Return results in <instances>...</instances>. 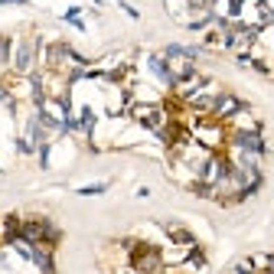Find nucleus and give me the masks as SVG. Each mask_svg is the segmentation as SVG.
<instances>
[{
  "instance_id": "7ed1b4c3",
  "label": "nucleus",
  "mask_w": 274,
  "mask_h": 274,
  "mask_svg": "<svg viewBox=\"0 0 274 274\" xmlns=\"http://www.w3.org/2000/svg\"><path fill=\"white\" fill-rule=\"evenodd\" d=\"M245 111V105L235 98V95H229V92H219V98H216V108H212V118L216 121H232L235 114H242Z\"/></svg>"
},
{
  "instance_id": "39448f33",
  "label": "nucleus",
  "mask_w": 274,
  "mask_h": 274,
  "mask_svg": "<svg viewBox=\"0 0 274 274\" xmlns=\"http://www.w3.org/2000/svg\"><path fill=\"white\" fill-rule=\"evenodd\" d=\"M147 65H150V72H154L157 79L163 82V85H170V88H173V72H170L167 59H163V56H147Z\"/></svg>"
},
{
  "instance_id": "20e7f679",
  "label": "nucleus",
  "mask_w": 274,
  "mask_h": 274,
  "mask_svg": "<svg viewBox=\"0 0 274 274\" xmlns=\"http://www.w3.org/2000/svg\"><path fill=\"white\" fill-rule=\"evenodd\" d=\"M33 56H36V46L30 39H20L17 52H13V72L17 75H30L33 72Z\"/></svg>"
},
{
  "instance_id": "9d476101",
  "label": "nucleus",
  "mask_w": 274,
  "mask_h": 274,
  "mask_svg": "<svg viewBox=\"0 0 274 274\" xmlns=\"http://www.w3.org/2000/svg\"><path fill=\"white\" fill-rule=\"evenodd\" d=\"M17 150H20V154H33V150H36V144H33L30 137H20V141H17Z\"/></svg>"
},
{
  "instance_id": "f257e3e1",
  "label": "nucleus",
  "mask_w": 274,
  "mask_h": 274,
  "mask_svg": "<svg viewBox=\"0 0 274 274\" xmlns=\"http://www.w3.org/2000/svg\"><path fill=\"white\" fill-rule=\"evenodd\" d=\"M131 268L137 274H160L163 271V258H160V251L154 248V245H137L131 242Z\"/></svg>"
},
{
  "instance_id": "423d86ee",
  "label": "nucleus",
  "mask_w": 274,
  "mask_h": 274,
  "mask_svg": "<svg viewBox=\"0 0 274 274\" xmlns=\"http://www.w3.org/2000/svg\"><path fill=\"white\" fill-rule=\"evenodd\" d=\"M167 235L173 238L176 245H186V248H193V245H196V238L189 235V232L183 229V225H167Z\"/></svg>"
},
{
  "instance_id": "0eeeda50",
  "label": "nucleus",
  "mask_w": 274,
  "mask_h": 274,
  "mask_svg": "<svg viewBox=\"0 0 274 274\" xmlns=\"http://www.w3.org/2000/svg\"><path fill=\"white\" fill-rule=\"evenodd\" d=\"M258 17L261 26H274V0H258Z\"/></svg>"
},
{
  "instance_id": "ddd939ff",
  "label": "nucleus",
  "mask_w": 274,
  "mask_h": 274,
  "mask_svg": "<svg viewBox=\"0 0 274 274\" xmlns=\"http://www.w3.org/2000/svg\"><path fill=\"white\" fill-rule=\"evenodd\" d=\"M30 0H0V7H26Z\"/></svg>"
},
{
  "instance_id": "2eb2a0df",
  "label": "nucleus",
  "mask_w": 274,
  "mask_h": 274,
  "mask_svg": "<svg viewBox=\"0 0 274 274\" xmlns=\"http://www.w3.org/2000/svg\"><path fill=\"white\" fill-rule=\"evenodd\" d=\"M0 258H4V251H0Z\"/></svg>"
},
{
  "instance_id": "4468645a",
  "label": "nucleus",
  "mask_w": 274,
  "mask_h": 274,
  "mask_svg": "<svg viewBox=\"0 0 274 274\" xmlns=\"http://www.w3.org/2000/svg\"><path fill=\"white\" fill-rule=\"evenodd\" d=\"M268 268H274V255H268Z\"/></svg>"
},
{
  "instance_id": "9b49d317",
  "label": "nucleus",
  "mask_w": 274,
  "mask_h": 274,
  "mask_svg": "<svg viewBox=\"0 0 274 274\" xmlns=\"http://www.w3.org/2000/svg\"><path fill=\"white\" fill-rule=\"evenodd\" d=\"M118 7H121V10H124V13H127L131 20H141V13H137V7H131L127 0H118Z\"/></svg>"
},
{
  "instance_id": "1a4fd4ad",
  "label": "nucleus",
  "mask_w": 274,
  "mask_h": 274,
  "mask_svg": "<svg viewBox=\"0 0 274 274\" xmlns=\"http://www.w3.org/2000/svg\"><path fill=\"white\" fill-rule=\"evenodd\" d=\"M7 59H10V39L0 36V68L7 65Z\"/></svg>"
},
{
  "instance_id": "f8f14e48",
  "label": "nucleus",
  "mask_w": 274,
  "mask_h": 274,
  "mask_svg": "<svg viewBox=\"0 0 274 274\" xmlns=\"http://www.w3.org/2000/svg\"><path fill=\"white\" fill-rule=\"evenodd\" d=\"M39 163H43V167H49V141L39 144Z\"/></svg>"
},
{
  "instance_id": "f03ea898",
  "label": "nucleus",
  "mask_w": 274,
  "mask_h": 274,
  "mask_svg": "<svg viewBox=\"0 0 274 274\" xmlns=\"http://www.w3.org/2000/svg\"><path fill=\"white\" fill-rule=\"evenodd\" d=\"M131 118L141 127L154 131V134H163V127H167V114H163L160 105H134L131 108Z\"/></svg>"
},
{
  "instance_id": "6e6552de",
  "label": "nucleus",
  "mask_w": 274,
  "mask_h": 274,
  "mask_svg": "<svg viewBox=\"0 0 274 274\" xmlns=\"http://www.w3.org/2000/svg\"><path fill=\"white\" fill-rule=\"evenodd\" d=\"M108 189V183H95V186H79V196H101Z\"/></svg>"
}]
</instances>
